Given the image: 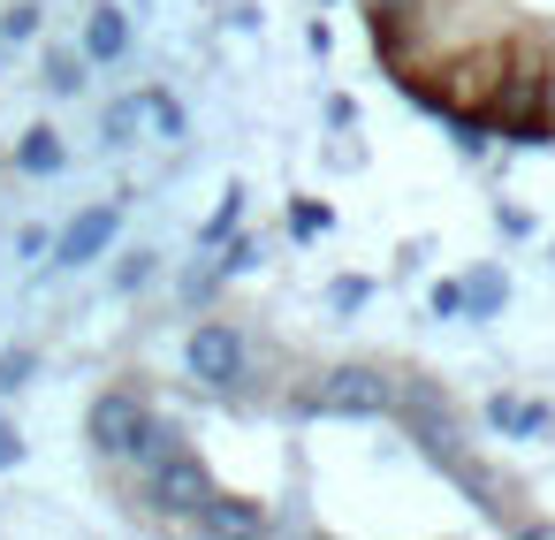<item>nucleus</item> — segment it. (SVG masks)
I'll return each mask as SVG.
<instances>
[{"instance_id": "nucleus-4", "label": "nucleus", "mask_w": 555, "mask_h": 540, "mask_svg": "<svg viewBox=\"0 0 555 540\" xmlns=\"http://www.w3.org/2000/svg\"><path fill=\"white\" fill-rule=\"evenodd\" d=\"M487 419H494V426H509V434H540V426H547V411H540V403H502V396L487 403Z\"/></svg>"}, {"instance_id": "nucleus-6", "label": "nucleus", "mask_w": 555, "mask_h": 540, "mask_svg": "<svg viewBox=\"0 0 555 540\" xmlns=\"http://www.w3.org/2000/svg\"><path fill=\"white\" fill-rule=\"evenodd\" d=\"M107 229H115V221H107V214H92V221H85V229L69 236V259H85V252H100V244H107Z\"/></svg>"}, {"instance_id": "nucleus-7", "label": "nucleus", "mask_w": 555, "mask_h": 540, "mask_svg": "<svg viewBox=\"0 0 555 540\" xmlns=\"http://www.w3.org/2000/svg\"><path fill=\"white\" fill-rule=\"evenodd\" d=\"M92 47H100V54H115V47H122V24H115V16H100V24H92Z\"/></svg>"}, {"instance_id": "nucleus-3", "label": "nucleus", "mask_w": 555, "mask_h": 540, "mask_svg": "<svg viewBox=\"0 0 555 540\" xmlns=\"http://www.w3.org/2000/svg\"><path fill=\"white\" fill-rule=\"evenodd\" d=\"M138 419H145V403H138V396H107V403L92 411V434H100V449H130Z\"/></svg>"}, {"instance_id": "nucleus-1", "label": "nucleus", "mask_w": 555, "mask_h": 540, "mask_svg": "<svg viewBox=\"0 0 555 540\" xmlns=\"http://www.w3.org/2000/svg\"><path fill=\"white\" fill-rule=\"evenodd\" d=\"M388 373L380 365H335V373H320V388L305 396L312 411H327V419H380L388 411Z\"/></svg>"}, {"instance_id": "nucleus-5", "label": "nucleus", "mask_w": 555, "mask_h": 540, "mask_svg": "<svg viewBox=\"0 0 555 540\" xmlns=\"http://www.w3.org/2000/svg\"><path fill=\"white\" fill-rule=\"evenodd\" d=\"M502 297H509V282H502V274L487 267V274H472V290H464V312H494Z\"/></svg>"}, {"instance_id": "nucleus-2", "label": "nucleus", "mask_w": 555, "mask_h": 540, "mask_svg": "<svg viewBox=\"0 0 555 540\" xmlns=\"http://www.w3.org/2000/svg\"><path fill=\"white\" fill-rule=\"evenodd\" d=\"M183 358H191V373H198L206 388H236V381H244V343H236L229 327H198Z\"/></svg>"}]
</instances>
